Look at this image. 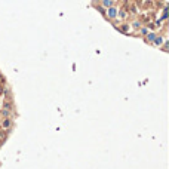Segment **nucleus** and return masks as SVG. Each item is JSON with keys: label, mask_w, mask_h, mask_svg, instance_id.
I'll return each instance as SVG.
<instances>
[{"label": "nucleus", "mask_w": 169, "mask_h": 169, "mask_svg": "<svg viewBox=\"0 0 169 169\" xmlns=\"http://www.w3.org/2000/svg\"><path fill=\"white\" fill-rule=\"evenodd\" d=\"M108 15L111 16V18H114V16H116V9H113V8H111V9L108 10Z\"/></svg>", "instance_id": "f257e3e1"}, {"label": "nucleus", "mask_w": 169, "mask_h": 169, "mask_svg": "<svg viewBox=\"0 0 169 169\" xmlns=\"http://www.w3.org/2000/svg\"><path fill=\"white\" fill-rule=\"evenodd\" d=\"M3 126H4V128H9V126H10V120H9V119H6V120L3 122Z\"/></svg>", "instance_id": "f03ea898"}, {"label": "nucleus", "mask_w": 169, "mask_h": 169, "mask_svg": "<svg viewBox=\"0 0 169 169\" xmlns=\"http://www.w3.org/2000/svg\"><path fill=\"white\" fill-rule=\"evenodd\" d=\"M154 43H156V44H160V43H162V39H160V37L154 39Z\"/></svg>", "instance_id": "7ed1b4c3"}, {"label": "nucleus", "mask_w": 169, "mask_h": 169, "mask_svg": "<svg viewBox=\"0 0 169 169\" xmlns=\"http://www.w3.org/2000/svg\"><path fill=\"white\" fill-rule=\"evenodd\" d=\"M104 4H105V6H110V4H111V0H105Z\"/></svg>", "instance_id": "20e7f679"}, {"label": "nucleus", "mask_w": 169, "mask_h": 169, "mask_svg": "<svg viewBox=\"0 0 169 169\" xmlns=\"http://www.w3.org/2000/svg\"><path fill=\"white\" fill-rule=\"evenodd\" d=\"M148 39H150V40H154L156 36H154V34H150V36H148Z\"/></svg>", "instance_id": "39448f33"}, {"label": "nucleus", "mask_w": 169, "mask_h": 169, "mask_svg": "<svg viewBox=\"0 0 169 169\" xmlns=\"http://www.w3.org/2000/svg\"><path fill=\"white\" fill-rule=\"evenodd\" d=\"M0 92H2V89H0Z\"/></svg>", "instance_id": "423d86ee"}]
</instances>
